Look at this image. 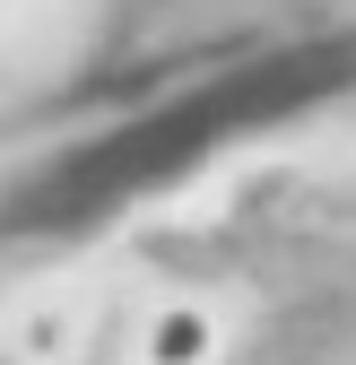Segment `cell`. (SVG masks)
<instances>
[{"mask_svg": "<svg viewBox=\"0 0 356 365\" xmlns=\"http://www.w3.org/2000/svg\"><path fill=\"white\" fill-rule=\"evenodd\" d=\"M226 356V313L209 296H165L130 331V365H217Z\"/></svg>", "mask_w": 356, "mask_h": 365, "instance_id": "6da1fadb", "label": "cell"}, {"mask_svg": "<svg viewBox=\"0 0 356 365\" xmlns=\"http://www.w3.org/2000/svg\"><path fill=\"white\" fill-rule=\"evenodd\" d=\"M9 356L18 365H78L87 356V339H96V296H70V287H53V296H26L18 313H9Z\"/></svg>", "mask_w": 356, "mask_h": 365, "instance_id": "7a4b0ae2", "label": "cell"}]
</instances>
